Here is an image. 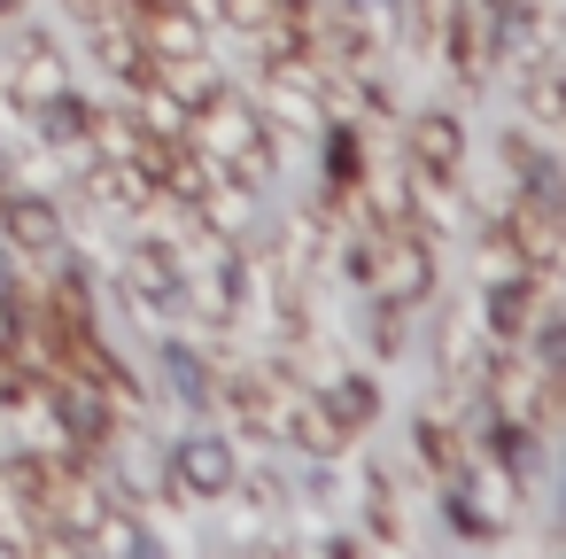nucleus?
<instances>
[{
  "instance_id": "3",
  "label": "nucleus",
  "mask_w": 566,
  "mask_h": 559,
  "mask_svg": "<svg viewBox=\"0 0 566 559\" xmlns=\"http://www.w3.org/2000/svg\"><path fill=\"white\" fill-rule=\"evenodd\" d=\"M0 94H9V110H17V117L48 110L55 94H71V55H63L55 40H40V32H17L9 63H0Z\"/></svg>"
},
{
  "instance_id": "7",
  "label": "nucleus",
  "mask_w": 566,
  "mask_h": 559,
  "mask_svg": "<svg viewBox=\"0 0 566 559\" xmlns=\"http://www.w3.org/2000/svg\"><path fill=\"white\" fill-rule=\"evenodd\" d=\"M164 373H171V396L187 412H210L218 404V358L195 350V342H164Z\"/></svg>"
},
{
  "instance_id": "2",
  "label": "nucleus",
  "mask_w": 566,
  "mask_h": 559,
  "mask_svg": "<svg viewBox=\"0 0 566 559\" xmlns=\"http://www.w3.org/2000/svg\"><path fill=\"white\" fill-rule=\"evenodd\" d=\"M0 249H17L32 265L63 257L71 249V210L55 195H40V187H9V195H0Z\"/></svg>"
},
{
  "instance_id": "5",
  "label": "nucleus",
  "mask_w": 566,
  "mask_h": 559,
  "mask_svg": "<svg viewBox=\"0 0 566 559\" xmlns=\"http://www.w3.org/2000/svg\"><path fill=\"white\" fill-rule=\"evenodd\" d=\"M403 164L411 172H434V179H458L465 172V125L450 110H419L403 125Z\"/></svg>"
},
{
  "instance_id": "4",
  "label": "nucleus",
  "mask_w": 566,
  "mask_h": 559,
  "mask_svg": "<svg viewBox=\"0 0 566 559\" xmlns=\"http://www.w3.org/2000/svg\"><path fill=\"white\" fill-rule=\"evenodd\" d=\"M187 210H195V226L218 234V241H256V226H264V187H249V179H233V172L210 164Z\"/></svg>"
},
{
  "instance_id": "8",
  "label": "nucleus",
  "mask_w": 566,
  "mask_h": 559,
  "mask_svg": "<svg viewBox=\"0 0 566 559\" xmlns=\"http://www.w3.org/2000/svg\"><path fill=\"white\" fill-rule=\"evenodd\" d=\"M504 9H527V17H551V9H558V0H504Z\"/></svg>"
},
{
  "instance_id": "9",
  "label": "nucleus",
  "mask_w": 566,
  "mask_h": 559,
  "mask_svg": "<svg viewBox=\"0 0 566 559\" xmlns=\"http://www.w3.org/2000/svg\"><path fill=\"white\" fill-rule=\"evenodd\" d=\"M303 9H334V0H303Z\"/></svg>"
},
{
  "instance_id": "1",
  "label": "nucleus",
  "mask_w": 566,
  "mask_h": 559,
  "mask_svg": "<svg viewBox=\"0 0 566 559\" xmlns=\"http://www.w3.org/2000/svg\"><path fill=\"white\" fill-rule=\"evenodd\" d=\"M233 466H241V451H233L226 435L195 427V435H179V443L164 451V497H171V505H226Z\"/></svg>"
},
{
  "instance_id": "6",
  "label": "nucleus",
  "mask_w": 566,
  "mask_h": 559,
  "mask_svg": "<svg viewBox=\"0 0 566 559\" xmlns=\"http://www.w3.org/2000/svg\"><path fill=\"white\" fill-rule=\"evenodd\" d=\"M411 451H419L427 482H434V489H450V482L473 466V451H481V443H465V427H458L450 412H419V427H411Z\"/></svg>"
}]
</instances>
